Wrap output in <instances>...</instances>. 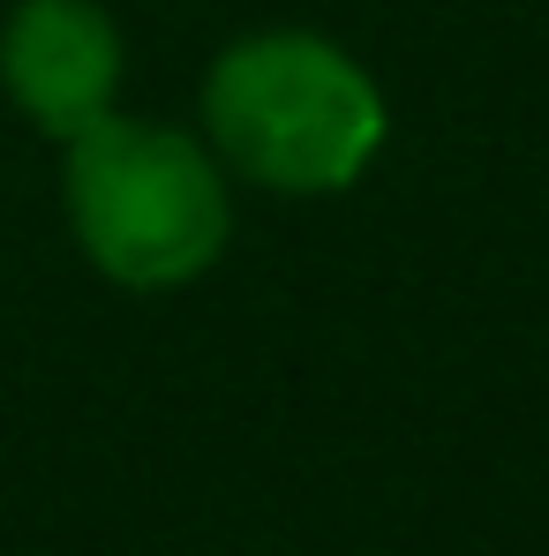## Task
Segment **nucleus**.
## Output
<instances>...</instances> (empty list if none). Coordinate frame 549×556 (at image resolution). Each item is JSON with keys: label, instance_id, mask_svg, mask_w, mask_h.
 Instances as JSON below:
<instances>
[{"label": "nucleus", "instance_id": "nucleus-3", "mask_svg": "<svg viewBox=\"0 0 549 556\" xmlns=\"http://www.w3.org/2000/svg\"><path fill=\"white\" fill-rule=\"evenodd\" d=\"M0 84L46 136H84L121 91L113 15L98 0H23L0 30Z\"/></svg>", "mask_w": 549, "mask_h": 556}, {"label": "nucleus", "instance_id": "nucleus-1", "mask_svg": "<svg viewBox=\"0 0 549 556\" xmlns=\"http://www.w3.org/2000/svg\"><path fill=\"white\" fill-rule=\"evenodd\" d=\"M203 128L234 174L278 188V195H332V188L362 181V166L376 159L384 91L332 38L264 30L211 61Z\"/></svg>", "mask_w": 549, "mask_h": 556}, {"label": "nucleus", "instance_id": "nucleus-2", "mask_svg": "<svg viewBox=\"0 0 549 556\" xmlns=\"http://www.w3.org/2000/svg\"><path fill=\"white\" fill-rule=\"evenodd\" d=\"M68 226L113 286H182L219 264L234 203L196 136L105 113L68 136Z\"/></svg>", "mask_w": 549, "mask_h": 556}]
</instances>
